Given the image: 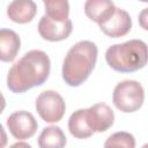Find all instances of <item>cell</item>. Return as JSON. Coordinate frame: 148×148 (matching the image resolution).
Masks as SVG:
<instances>
[{
    "mask_svg": "<svg viewBox=\"0 0 148 148\" xmlns=\"http://www.w3.org/2000/svg\"><path fill=\"white\" fill-rule=\"evenodd\" d=\"M86 120L90 130L95 132L108 131L114 121V113L112 109L105 103H96L86 109Z\"/></svg>",
    "mask_w": 148,
    "mask_h": 148,
    "instance_id": "ba28073f",
    "label": "cell"
},
{
    "mask_svg": "<svg viewBox=\"0 0 148 148\" xmlns=\"http://www.w3.org/2000/svg\"><path fill=\"white\" fill-rule=\"evenodd\" d=\"M73 30V24L69 18L56 21L46 15H43L38 22V34L49 42H60L69 37Z\"/></svg>",
    "mask_w": 148,
    "mask_h": 148,
    "instance_id": "52a82bcc",
    "label": "cell"
},
{
    "mask_svg": "<svg viewBox=\"0 0 148 148\" xmlns=\"http://www.w3.org/2000/svg\"><path fill=\"white\" fill-rule=\"evenodd\" d=\"M7 127L15 139L27 140L35 135L38 128V123L32 113L21 110L13 112L7 118Z\"/></svg>",
    "mask_w": 148,
    "mask_h": 148,
    "instance_id": "8992f818",
    "label": "cell"
},
{
    "mask_svg": "<svg viewBox=\"0 0 148 148\" xmlns=\"http://www.w3.org/2000/svg\"><path fill=\"white\" fill-rule=\"evenodd\" d=\"M14 147H16V146H24V147H30V145H28V143H21V142H17V143H15V145H13Z\"/></svg>",
    "mask_w": 148,
    "mask_h": 148,
    "instance_id": "ffe728a7",
    "label": "cell"
},
{
    "mask_svg": "<svg viewBox=\"0 0 148 148\" xmlns=\"http://www.w3.org/2000/svg\"><path fill=\"white\" fill-rule=\"evenodd\" d=\"M42 1H45V0H42Z\"/></svg>",
    "mask_w": 148,
    "mask_h": 148,
    "instance_id": "7402d4cb",
    "label": "cell"
},
{
    "mask_svg": "<svg viewBox=\"0 0 148 148\" xmlns=\"http://www.w3.org/2000/svg\"><path fill=\"white\" fill-rule=\"evenodd\" d=\"M36 13L37 5L34 0H13L7 7V16L18 24L31 22Z\"/></svg>",
    "mask_w": 148,
    "mask_h": 148,
    "instance_id": "30bf717a",
    "label": "cell"
},
{
    "mask_svg": "<svg viewBox=\"0 0 148 148\" xmlns=\"http://www.w3.org/2000/svg\"><path fill=\"white\" fill-rule=\"evenodd\" d=\"M139 1H141V2H147L148 0H139Z\"/></svg>",
    "mask_w": 148,
    "mask_h": 148,
    "instance_id": "44dd1931",
    "label": "cell"
},
{
    "mask_svg": "<svg viewBox=\"0 0 148 148\" xmlns=\"http://www.w3.org/2000/svg\"><path fill=\"white\" fill-rule=\"evenodd\" d=\"M108 65L119 73H132L143 68L148 60L147 44L141 39H130L113 44L105 52Z\"/></svg>",
    "mask_w": 148,
    "mask_h": 148,
    "instance_id": "3957f363",
    "label": "cell"
},
{
    "mask_svg": "<svg viewBox=\"0 0 148 148\" xmlns=\"http://www.w3.org/2000/svg\"><path fill=\"white\" fill-rule=\"evenodd\" d=\"M35 108L39 117L46 123L60 121L66 111V104L62 96L54 90L42 91L36 99Z\"/></svg>",
    "mask_w": 148,
    "mask_h": 148,
    "instance_id": "5b68a950",
    "label": "cell"
},
{
    "mask_svg": "<svg viewBox=\"0 0 148 148\" xmlns=\"http://www.w3.org/2000/svg\"><path fill=\"white\" fill-rule=\"evenodd\" d=\"M98 49L91 40H80L67 52L62 64V79L69 87L81 86L91 74L97 61Z\"/></svg>",
    "mask_w": 148,
    "mask_h": 148,
    "instance_id": "7a4b0ae2",
    "label": "cell"
},
{
    "mask_svg": "<svg viewBox=\"0 0 148 148\" xmlns=\"http://www.w3.org/2000/svg\"><path fill=\"white\" fill-rule=\"evenodd\" d=\"M45 15L56 21L67 20L69 16L68 0H45Z\"/></svg>",
    "mask_w": 148,
    "mask_h": 148,
    "instance_id": "9a60e30c",
    "label": "cell"
},
{
    "mask_svg": "<svg viewBox=\"0 0 148 148\" xmlns=\"http://www.w3.org/2000/svg\"><path fill=\"white\" fill-rule=\"evenodd\" d=\"M116 6L112 0H86L84 14L97 24L105 22L114 13Z\"/></svg>",
    "mask_w": 148,
    "mask_h": 148,
    "instance_id": "8fae6325",
    "label": "cell"
},
{
    "mask_svg": "<svg viewBox=\"0 0 148 148\" xmlns=\"http://www.w3.org/2000/svg\"><path fill=\"white\" fill-rule=\"evenodd\" d=\"M68 130L76 139H88L94 134L86 120V109H79L71 114L68 119Z\"/></svg>",
    "mask_w": 148,
    "mask_h": 148,
    "instance_id": "5bb4252c",
    "label": "cell"
},
{
    "mask_svg": "<svg viewBox=\"0 0 148 148\" xmlns=\"http://www.w3.org/2000/svg\"><path fill=\"white\" fill-rule=\"evenodd\" d=\"M146 16H147V8H145L142 12H141V14H140V24H141V27L145 29V30H147V24H146Z\"/></svg>",
    "mask_w": 148,
    "mask_h": 148,
    "instance_id": "ac0fdd59",
    "label": "cell"
},
{
    "mask_svg": "<svg viewBox=\"0 0 148 148\" xmlns=\"http://www.w3.org/2000/svg\"><path fill=\"white\" fill-rule=\"evenodd\" d=\"M104 35L111 38H118L127 35L132 29L131 15L121 8H116L114 13L105 22L98 24Z\"/></svg>",
    "mask_w": 148,
    "mask_h": 148,
    "instance_id": "9c48e42d",
    "label": "cell"
},
{
    "mask_svg": "<svg viewBox=\"0 0 148 148\" xmlns=\"http://www.w3.org/2000/svg\"><path fill=\"white\" fill-rule=\"evenodd\" d=\"M8 142V138H7V133L3 128V126L0 124V148L5 147Z\"/></svg>",
    "mask_w": 148,
    "mask_h": 148,
    "instance_id": "e0dca14e",
    "label": "cell"
},
{
    "mask_svg": "<svg viewBox=\"0 0 148 148\" xmlns=\"http://www.w3.org/2000/svg\"><path fill=\"white\" fill-rule=\"evenodd\" d=\"M5 108H6V99H5V96L2 95V92L0 91V113L3 112Z\"/></svg>",
    "mask_w": 148,
    "mask_h": 148,
    "instance_id": "d6986e66",
    "label": "cell"
},
{
    "mask_svg": "<svg viewBox=\"0 0 148 148\" xmlns=\"http://www.w3.org/2000/svg\"><path fill=\"white\" fill-rule=\"evenodd\" d=\"M21 47L20 36L12 29H0V61H13Z\"/></svg>",
    "mask_w": 148,
    "mask_h": 148,
    "instance_id": "7c38bea8",
    "label": "cell"
},
{
    "mask_svg": "<svg viewBox=\"0 0 148 148\" xmlns=\"http://www.w3.org/2000/svg\"><path fill=\"white\" fill-rule=\"evenodd\" d=\"M113 105L124 113L138 111L145 102V89L142 84L135 80H124L113 89Z\"/></svg>",
    "mask_w": 148,
    "mask_h": 148,
    "instance_id": "277c9868",
    "label": "cell"
},
{
    "mask_svg": "<svg viewBox=\"0 0 148 148\" xmlns=\"http://www.w3.org/2000/svg\"><path fill=\"white\" fill-rule=\"evenodd\" d=\"M67 140L66 135L59 126L44 127L38 136V146L42 148H61L65 147Z\"/></svg>",
    "mask_w": 148,
    "mask_h": 148,
    "instance_id": "4fadbf2b",
    "label": "cell"
},
{
    "mask_svg": "<svg viewBox=\"0 0 148 148\" xmlns=\"http://www.w3.org/2000/svg\"><path fill=\"white\" fill-rule=\"evenodd\" d=\"M51 61L42 50L28 51L9 69L7 87L12 92L23 94L34 87L44 84L49 79Z\"/></svg>",
    "mask_w": 148,
    "mask_h": 148,
    "instance_id": "6da1fadb",
    "label": "cell"
},
{
    "mask_svg": "<svg viewBox=\"0 0 148 148\" xmlns=\"http://www.w3.org/2000/svg\"><path fill=\"white\" fill-rule=\"evenodd\" d=\"M104 147H126V148H134L135 147V139L128 132H116L111 134L106 141L104 142Z\"/></svg>",
    "mask_w": 148,
    "mask_h": 148,
    "instance_id": "2e32d148",
    "label": "cell"
}]
</instances>
